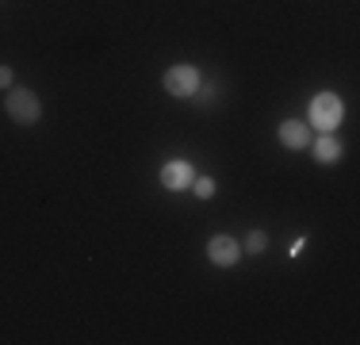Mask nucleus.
<instances>
[{
    "label": "nucleus",
    "instance_id": "f257e3e1",
    "mask_svg": "<svg viewBox=\"0 0 360 345\" xmlns=\"http://www.w3.org/2000/svg\"><path fill=\"white\" fill-rule=\"evenodd\" d=\"M307 119L319 134H333L341 127V119H345V100L338 96V92H319V96L311 100V108H307Z\"/></svg>",
    "mask_w": 360,
    "mask_h": 345
},
{
    "label": "nucleus",
    "instance_id": "f03ea898",
    "mask_svg": "<svg viewBox=\"0 0 360 345\" xmlns=\"http://www.w3.org/2000/svg\"><path fill=\"white\" fill-rule=\"evenodd\" d=\"M4 111H8V119L20 123V127H31V123H39V119H42V104H39V96L31 89H8Z\"/></svg>",
    "mask_w": 360,
    "mask_h": 345
},
{
    "label": "nucleus",
    "instance_id": "7ed1b4c3",
    "mask_svg": "<svg viewBox=\"0 0 360 345\" xmlns=\"http://www.w3.org/2000/svg\"><path fill=\"white\" fill-rule=\"evenodd\" d=\"M165 92L169 96H195L200 92V69L184 65V62L165 69Z\"/></svg>",
    "mask_w": 360,
    "mask_h": 345
},
{
    "label": "nucleus",
    "instance_id": "20e7f679",
    "mask_svg": "<svg viewBox=\"0 0 360 345\" xmlns=\"http://www.w3.org/2000/svg\"><path fill=\"white\" fill-rule=\"evenodd\" d=\"M207 257H211V265H219V269H230V265L242 261V242L230 238V234H215L207 242Z\"/></svg>",
    "mask_w": 360,
    "mask_h": 345
},
{
    "label": "nucleus",
    "instance_id": "39448f33",
    "mask_svg": "<svg viewBox=\"0 0 360 345\" xmlns=\"http://www.w3.org/2000/svg\"><path fill=\"white\" fill-rule=\"evenodd\" d=\"M192 180H195V169L188 161H165L161 165V184L169 192H184V188H192Z\"/></svg>",
    "mask_w": 360,
    "mask_h": 345
},
{
    "label": "nucleus",
    "instance_id": "423d86ee",
    "mask_svg": "<svg viewBox=\"0 0 360 345\" xmlns=\"http://www.w3.org/2000/svg\"><path fill=\"white\" fill-rule=\"evenodd\" d=\"M280 142H284L288 150H307V142H311V127H307L303 119H284V123H280Z\"/></svg>",
    "mask_w": 360,
    "mask_h": 345
},
{
    "label": "nucleus",
    "instance_id": "0eeeda50",
    "mask_svg": "<svg viewBox=\"0 0 360 345\" xmlns=\"http://www.w3.org/2000/svg\"><path fill=\"white\" fill-rule=\"evenodd\" d=\"M311 153H314V161H319V165H338L345 150H341V142L333 134H319L311 142Z\"/></svg>",
    "mask_w": 360,
    "mask_h": 345
},
{
    "label": "nucleus",
    "instance_id": "6e6552de",
    "mask_svg": "<svg viewBox=\"0 0 360 345\" xmlns=\"http://www.w3.org/2000/svg\"><path fill=\"white\" fill-rule=\"evenodd\" d=\"M264 246H269V234H264V230H250V234H245V253H264Z\"/></svg>",
    "mask_w": 360,
    "mask_h": 345
},
{
    "label": "nucleus",
    "instance_id": "1a4fd4ad",
    "mask_svg": "<svg viewBox=\"0 0 360 345\" xmlns=\"http://www.w3.org/2000/svg\"><path fill=\"white\" fill-rule=\"evenodd\" d=\"M215 188H219L215 177H195L192 180V192L200 196V200H211V196H215Z\"/></svg>",
    "mask_w": 360,
    "mask_h": 345
},
{
    "label": "nucleus",
    "instance_id": "9d476101",
    "mask_svg": "<svg viewBox=\"0 0 360 345\" xmlns=\"http://www.w3.org/2000/svg\"><path fill=\"white\" fill-rule=\"evenodd\" d=\"M0 89H12V69L0 65Z\"/></svg>",
    "mask_w": 360,
    "mask_h": 345
}]
</instances>
